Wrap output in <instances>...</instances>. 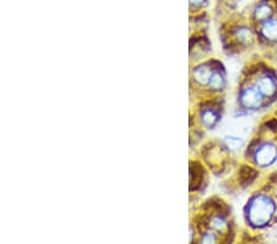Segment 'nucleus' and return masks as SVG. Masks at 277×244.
Wrapping results in <instances>:
<instances>
[{
    "label": "nucleus",
    "instance_id": "11",
    "mask_svg": "<svg viewBox=\"0 0 277 244\" xmlns=\"http://www.w3.org/2000/svg\"><path fill=\"white\" fill-rule=\"evenodd\" d=\"M212 224L217 231H223V229L227 228V222H225L222 217H216L215 220H213Z\"/></svg>",
    "mask_w": 277,
    "mask_h": 244
},
{
    "label": "nucleus",
    "instance_id": "12",
    "mask_svg": "<svg viewBox=\"0 0 277 244\" xmlns=\"http://www.w3.org/2000/svg\"><path fill=\"white\" fill-rule=\"evenodd\" d=\"M239 39L240 40H249L250 39V36H251V32L249 31V30H246V29H241L240 31H239Z\"/></svg>",
    "mask_w": 277,
    "mask_h": 244
},
{
    "label": "nucleus",
    "instance_id": "10",
    "mask_svg": "<svg viewBox=\"0 0 277 244\" xmlns=\"http://www.w3.org/2000/svg\"><path fill=\"white\" fill-rule=\"evenodd\" d=\"M208 85H210V88L215 89V90H219L224 85V79H223V77L220 76L219 73H212Z\"/></svg>",
    "mask_w": 277,
    "mask_h": 244
},
{
    "label": "nucleus",
    "instance_id": "9",
    "mask_svg": "<svg viewBox=\"0 0 277 244\" xmlns=\"http://www.w3.org/2000/svg\"><path fill=\"white\" fill-rule=\"evenodd\" d=\"M201 119H202V122L206 126L212 127V126L216 125V122L218 121V115L217 112H215L213 110H206V111L202 112Z\"/></svg>",
    "mask_w": 277,
    "mask_h": 244
},
{
    "label": "nucleus",
    "instance_id": "14",
    "mask_svg": "<svg viewBox=\"0 0 277 244\" xmlns=\"http://www.w3.org/2000/svg\"><path fill=\"white\" fill-rule=\"evenodd\" d=\"M205 0H190V3L192 4V5H199V4H202Z\"/></svg>",
    "mask_w": 277,
    "mask_h": 244
},
{
    "label": "nucleus",
    "instance_id": "5",
    "mask_svg": "<svg viewBox=\"0 0 277 244\" xmlns=\"http://www.w3.org/2000/svg\"><path fill=\"white\" fill-rule=\"evenodd\" d=\"M211 76H212V72H211L210 68L206 67V65H201V67L196 68L194 72L195 79H196L197 83L199 84H208Z\"/></svg>",
    "mask_w": 277,
    "mask_h": 244
},
{
    "label": "nucleus",
    "instance_id": "7",
    "mask_svg": "<svg viewBox=\"0 0 277 244\" xmlns=\"http://www.w3.org/2000/svg\"><path fill=\"white\" fill-rule=\"evenodd\" d=\"M224 144L227 145V148H228L229 151L237 152L239 151V149H241L244 142L243 140H240V138L233 137V136H228V137L224 138Z\"/></svg>",
    "mask_w": 277,
    "mask_h": 244
},
{
    "label": "nucleus",
    "instance_id": "8",
    "mask_svg": "<svg viewBox=\"0 0 277 244\" xmlns=\"http://www.w3.org/2000/svg\"><path fill=\"white\" fill-rule=\"evenodd\" d=\"M272 9L271 6L267 5V4H260L257 9H255V18L257 20H266L271 16Z\"/></svg>",
    "mask_w": 277,
    "mask_h": 244
},
{
    "label": "nucleus",
    "instance_id": "4",
    "mask_svg": "<svg viewBox=\"0 0 277 244\" xmlns=\"http://www.w3.org/2000/svg\"><path fill=\"white\" fill-rule=\"evenodd\" d=\"M257 89H259L260 93L265 96H272L276 93V81L271 78V77H264L259 81L257 84Z\"/></svg>",
    "mask_w": 277,
    "mask_h": 244
},
{
    "label": "nucleus",
    "instance_id": "2",
    "mask_svg": "<svg viewBox=\"0 0 277 244\" xmlns=\"http://www.w3.org/2000/svg\"><path fill=\"white\" fill-rule=\"evenodd\" d=\"M277 158V148L274 144H262L255 153V162L261 166H267Z\"/></svg>",
    "mask_w": 277,
    "mask_h": 244
},
{
    "label": "nucleus",
    "instance_id": "1",
    "mask_svg": "<svg viewBox=\"0 0 277 244\" xmlns=\"http://www.w3.org/2000/svg\"><path fill=\"white\" fill-rule=\"evenodd\" d=\"M275 213V203L267 196H257L249 207V221L254 226H265Z\"/></svg>",
    "mask_w": 277,
    "mask_h": 244
},
{
    "label": "nucleus",
    "instance_id": "13",
    "mask_svg": "<svg viewBox=\"0 0 277 244\" xmlns=\"http://www.w3.org/2000/svg\"><path fill=\"white\" fill-rule=\"evenodd\" d=\"M215 242H216V238L210 233L205 234L202 238V243H215Z\"/></svg>",
    "mask_w": 277,
    "mask_h": 244
},
{
    "label": "nucleus",
    "instance_id": "6",
    "mask_svg": "<svg viewBox=\"0 0 277 244\" xmlns=\"http://www.w3.org/2000/svg\"><path fill=\"white\" fill-rule=\"evenodd\" d=\"M262 34L266 39L271 40V41H276L277 40V21L272 20L269 21L262 27Z\"/></svg>",
    "mask_w": 277,
    "mask_h": 244
},
{
    "label": "nucleus",
    "instance_id": "3",
    "mask_svg": "<svg viewBox=\"0 0 277 244\" xmlns=\"http://www.w3.org/2000/svg\"><path fill=\"white\" fill-rule=\"evenodd\" d=\"M261 93L255 89H246L241 94V104L248 109H257L261 105Z\"/></svg>",
    "mask_w": 277,
    "mask_h": 244
}]
</instances>
